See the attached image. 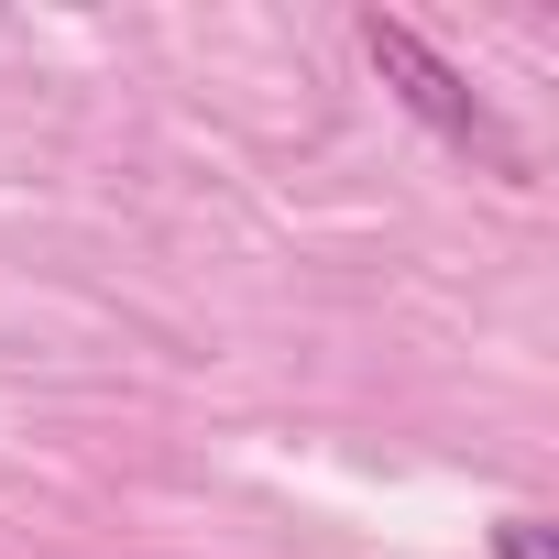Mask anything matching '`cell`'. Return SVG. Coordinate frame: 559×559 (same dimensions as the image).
Instances as JSON below:
<instances>
[{"instance_id":"cell-2","label":"cell","mask_w":559,"mask_h":559,"mask_svg":"<svg viewBox=\"0 0 559 559\" xmlns=\"http://www.w3.org/2000/svg\"><path fill=\"white\" fill-rule=\"evenodd\" d=\"M493 559H559V526L537 504H515V515H493Z\"/></svg>"},{"instance_id":"cell-1","label":"cell","mask_w":559,"mask_h":559,"mask_svg":"<svg viewBox=\"0 0 559 559\" xmlns=\"http://www.w3.org/2000/svg\"><path fill=\"white\" fill-rule=\"evenodd\" d=\"M362 56H373V78H384V88H395V99H406V110L450 143V154H472V165H483V176H504V187L526 176V143L493 121V99H483V88H472V78H461V67H450L417 23L362 12Z\"/></svg>"}]
</instances>
